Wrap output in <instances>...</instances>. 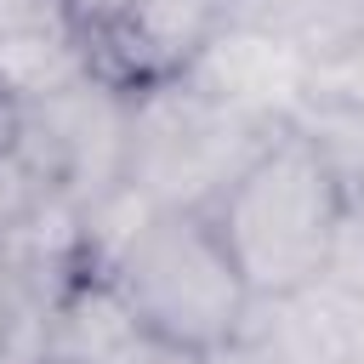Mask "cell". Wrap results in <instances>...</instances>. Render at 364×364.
<instances>
[{
    "instance_id": "5b68a950",
    "label": "cell",
    "mask_w": 364,
    "mask_h": 364,
    "mask_svg": "<svg viewBox=\"0 0 364 364\" xmlns=\"http://www.w3.org/2000/svg\"><path fill=\"white\" fill-rule=\"evenodd\" d=\"M182 80L193 91H205L210 102H222V108H233L256 125L284 131V125L301 119V108L313 97V57L273 28L228 17Z\"/></svg>"
},
{
    "instance_id": "d6986e66",
    "label": "cell",
    "mask_w": 364,
    "mask_h": 364,
    "mask_svg": "<svg viewBox=\"0 0 364 364\" xmlns=\"http://www.w3.org/2000/svg\"><path fill=\"white\" fill-rule=\"evenodd\" d=\"M0 262H6V250H0Z\"/></svg>"
},
{
    "instance_id": "ba28073f",
    "label": "cell",
    "mask_w": 364,
    "mask_h": 364,
    "mask_svg": "<svg viewBox=\"0 0 364 364\" xmlns=\"http://www.w3.org/2000/svg\"><path fill=\"white\" fill-rule=\"evenodd\" d=\"M142 318L108 273H80L46 307L40 324V364H119L142 341Z\"/></svg>"
},
{
    "instance_id": "7a4b0ae2",
    "label": "cell",
    "mask_w": 364,
    "mask_h": 364,
    "mask_svg": "<svg viewBox=\"0 0 364 364\" xmlns=\"http://www.w3.org/2000/svg\"><path fill=\"white\" fill-rule=\"evenodd\" d=\"M108 279L125 290L148 336L176 341L188 353L233 341L256 301L216 222L199 210H154L136 239L114 256Z\"/></svg>"
},
{
    "instance_id": "e0dca14e",
    "label": "cell",
    "mask_w": 364,
    "mask_h": 364,
    "mask_svg": "<svg viewBox=\"0 0 364 364\" xmlns=\"http://www.w3.org/2000/svg\"><path fill=\"white\" fill-rule=\"evenodd\" d=\"M63 6H68V17H74V23H80L91 40H97V34H102V28L119 17V6H125V0H63Z\"/></svg>"
},
{
    "instance_id": "277c9868",
    "label": "cell",
    "mask_w": 364,
    "mask_h": 364,
    "mask_svg": "<svg viewBox=\"0 0 364 364\" xmlns=\"http://www.w3.org/2000/svg\"><path fill=\"white\" fill-rule=\"evenodd\" d=\"M11 148L46 182V193L68 205H91L125 182L131 148V91L108 74H91L46 102H17Z\"/></svg>"
},
{
    "instance_id": "9c48e42d",
    "label": "cell",
    "mask_w": 364,
    "mask_h": 364,
    "mask_svg": "<svg viewBox=\"0 0 364 364\" xmlns=\"http://www.w3.org/2000/svg\"><path fill=\"white\" fill-rule=\"evenodd\" d=\"M102 74L97 68V40L63 17V23H46V28H28L17 40H0V85L11 102H46L80 80Z\"/></svg>"
},
{
    "instance_id": "5bb4252c",
    "label": "cell",
    "mask_w": 364,
    "mask_h": 364,
    "mask_svg": "<svg viewBox=\"0 0 364 364\" xmlns=\"http://www.w3.org/2000/svg\"><path fill=\"white\" fill-rule=\"evenodd\" d=\"M68 6L63 0H0V40H17L28 28H46V23H63Z\"/></svg>"
},
{
    "instance_id": "52a82bcc",
    "label": "cell",
    "mask_w": 364,
    "mask_h": 364,
    "mask_svg": "<svg viewBox=\"0 0 364 364\" xmlns=\"http://www.w3.org/2000/svg\"><path fill=\"white\" fill-rule=\"evenodd\" d=\"M245 336H256L279 364H364V296L318 279L296 296L250 301Z\"/></svg>"
},
{
    "instance_id": "9a60e30c",
    "label": "cell",
    "mask_w": 364,
    "mask_h": 364,
    "mask_svg": "<svg viewBox=\"0 0 364 364\" xmlns=\"http://www.w3.org/2000/svg\"><path fill=\"white\" fill-rule=\"evenodd\" d=\"M199 364H279L256 336H233V341H222V347H210V353H199Z\"/></svg>"
},
{
    "instance_id": "8fae6325",
    "label": "cell",
    "mask_w": 364,
    "mask_h": 364,
    "mask_svg": "<svg viewBox=\"0 0 364 364\" xmlns=\"http://www.w3.org/2000/svg\"><path fill=\"white\" fill-rule=\"evenodd\" d=\"M46 199H51V193H46V182L23 165V154H17V148H0V245H6Z\"/></svg>"
},
{
    "instance_id": "30bf717a",
    "label": "cell",
    "mask_w": 364,
    "mask_h": 364,
    "mask_svg": "<svg viewBox=\"0 0 364 364\" xmlns=\"http://www.w3.org/2000/svg\"><path fill=\"white\" fill-rule=\"evenodd\" d=\"M228 17L273 28L307 57H330L364 40V0H228Z\"/></svg>"
},
{
    "instance_id": "ac0fdd59",
    "label": "cell",
    "mask_w": 364,
    "mask_h": 364,
    "mask_svg": "<svg viewBox=\"0 0 364 364\" xmlns=\"http://www.w3.org/2000/svg\"><path fill=\"white\" fill-rule=\"evenodd\" d=\"M11 119H17V102H11L6 85H0V148H11Z\"/></svg>"
},
{
    "instance_id": "8992f818",
    "label": "cell",
    "mask_w": 364,
    "mask_h": 364,
    "mask_svg": "<svg viewBox=\"0 0 364 364\" xmlns=\"http://www.w3.org/2000/svg\"><path fill=\"white\" fill-rule=\"evenodd\" d=\"M222 23L228 0H125L97 34V68L125 91L171 85L199 63Z\"/></svg>"
},
{
    "instance_id": "4fadbf2b",
    "label": "cell",
    "mask_w": 364,
    "mask_h": 364,
    "mask_svg": "<svg viewBox=\"0 0 364 364\" xmlns=\"http://www.w3.org/2000/svg\"><path fill=\"white\" fill-rule=\"evenodd\" d=\"M324 279L364 296V199L347 193V210L336 222V239H330V262H324Z\"/></svg>"
},
{
    "instance_id": "3957f363",
    "label": "cell",
    "mask_w": 364,
    "mask_h": 364,
    "mask_svg": "<svg viewBox=\"0 0 364 364\" xmlns=\"http://www.w3.org/2000/svg\"><path fill=\"white\" fill-rule=\"evenodd\" d=\"M290 131V125H284ZM273 125H256L188 80L131 91V148H125V182L148 193L159 210H199L210 216L222 193L256 165V154L273 142Z\"/></svg>"
},
{
    "instance_id": "6da1fadb",
    "label": "cell",
    "mask_w": 364,
    "mask_h": 364,
    "mask_svg": "<svg viewBox=\"0 0 364 364\" xmlns=\"http://www.w3.org/2000/svg\"><path fill=\"white\" fill-rule=\"evenodd\" d=\"M341 210H347L341 171L301 125H290L222 193L210 222L233 267L245 273L250 296L267 301V296H296L324 279Z\"/></svg>"
},
{
    "instance_id": "2e32d148",
    "label": "cell",
    "mask_w": 364,
    "mask_h": 364,
    "mask_svg": "<svg viewBox=\"0 0 364 364\" xmlns=\"http://www.w3.org/2000/svg\"><path fill=\"white\" fill-rule=\"evenodd\" d=\"M119 364H199V353H188V347H176V341H159V336H142Z\"/></svg>"
},
{
    "instance_id": "7c38bea8",
    "label": "cell",
    "mask_w": 364,
    "mask_h": 364,
    "mask_svg": "<svg viewBox=\"0 0 364 364\" xmlns=\"http://www.w3.org/2000/svg\"><path fill=\"white\" fill-rule=\"evenodd\" d=\"M307 102H341V108H364V40L313 57V97Z\"/></svg>"
}]
</instances>
